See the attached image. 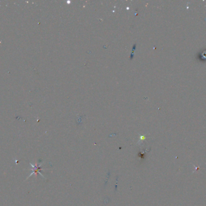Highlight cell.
I'll return each mask as SVG.
<instances>
[{"instance_id": "obj_1", "label": "cell", "mask_w": 206, "mask_h": 206, "mask_svg": "<svg viewBox=\"0 0 206 206\" xmlns=\"http://www.w3.org/2000/svg\"><path fill=\"white\" fill-rule=\"evenodd\" d=\"M42 165V164H40L39 166H38L37 164L36 165V166H34V165H33L31 164V163H30V165L32 166V169H31V170L33 171V172H32V174L30 175L29 177H30L32 175H33V174H37L39 173L42 177H44V175L40 173V170H43V169H42V168L41 167ZM29 177H28V178H29Z\"/></svg>"}]
</instances>
